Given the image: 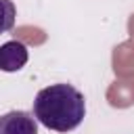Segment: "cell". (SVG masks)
<instances>
[{"mask_svg":"<svg viewBox=\"0 0 134 134\" xmlns=\"http://www.w3.org/2000/svg\"><path fill=\"white\" fill-rule=\"evenodd\" d=\"M17 17V8L13 0H0V34H6L13 29Z\"/></svg>","mask_w":134,"mask_h":134,"instance_id":"cell-4","label":"cell"},{"mask_svg":"<svg viewBox=\"0 0 134 134\" xmlns=\"http://www.w3.org/2000/svg\"><path fill=\"white\" fill-rule=\"evenodd\" d=\"M86 115L84 94L71 84H52L42 88L34 98V117L54 132L75 130Z\"/></svg>","mask_w":134,"mask_h":134,"instance_id":"cell-1","label":"cell"},{"mask_svg":"<svg viewBox=\"0 0 134 134\" xmlns=\"http://www.w3.org/2000/svg\"><path fill=\"white\" fill-rule=\"evenodd\" d=\"M27 59H29L27 46L19 40H10L0 46V71L15 73L27 65Z\"/></svg>","mask_w":134,"mask_h":134,"instance_id":"cell-3","label":"cell"},{"mask_svg":"<svg viewBox=\"0 0 134 134\" xmlns=\"http://www.w3.org/2000/svg\"><path fill=\"white\" fill-rule=\"evenodd\" d=\"M0 134H38V121L27 111H8L0 115Z\"/></svg>","mask_w":134,"mask_h":134,"instance_id":"cell-2","label":"cell"}]
</instances>
